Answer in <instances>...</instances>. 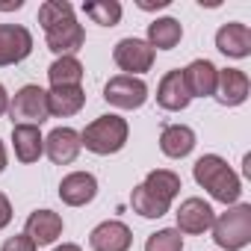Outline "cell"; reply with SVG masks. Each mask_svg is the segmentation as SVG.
Wrapping results in <instances>:
<instances>
[{"mask_svg": "<svg viewBox=\"0 0 251 251\" xmlns=\"http://www.w3.org/2000/svg\"><path fill=\"white\" fill-rule=\"evenodd\" d=\"M213 239L225 251H239L251 242V204H233L213 219Z\"/></svg>", "mask_w": 251, "mask_h": 251, "instance_id": "3", "label": "cell"}, {"mask_svg": "<svg viewBox=\"0 0 251 251\" xmlns=\"http://www.w3.org/2000/svg\"><path fill=\"white\" fill-rule=\"evenodd\" d=\"M248 92H251V83H248V77H245V71H239V68H225V71H219V77H216V100L222 103V106H239L245 98H248Z\"/></svg>", "mask_w": 251, "mask_h": 251, "instance_id": "9", "label": "cell"}, {"mask_svg": "<svg viewBox=\"0 0 251 251\" xmlns=\"http://www.w3.org/2000/svg\"><path fill=\"white\" fill-rule=\"evenodd\" d=\"M112 59L121 71H127V77L133 74H142V71H151L154 65V48L142 39H121L112 50Z\"/></svg>", "mask_w": 251, "mask_h": 251, "instance_id": "6", "label": "cell"}, {"mask_svg": "<svg viewBox=\"0 0 251 251\" xmlns=\"http://www.w3.org/2000/svg\"><path fill=\"white\" fill-rule=\"evenodd\" d=\"M183 36V27L177 18H157L154 24H148V45L157 48V50H172L177 48Z\"/></svg>", "mask_w": 251, "mask_h": 251, "instance_id": "21", "label": "cell"}, {"mask_svg": "<svg viewBox=\"0 0 251 251\" xmlns=\"http://www.w3.org/2000/svg\"><path fill=\"white\" fill-rule=\"evenodd\" d=\"M172 0H157V3H148V0H142L139 3V9H145V12H151V9H163V6H169Z\"/></svg>", "mask_w": 251, "mask_h": 251, "instance_id": "30", "label": "cell"}, {"mask_svg": "<svg viewBox=\"0 0 251 251\" xmlns=\"http://www.w3.org/2000/svg\"><path fill=\"white\" fill-rule=\"evenodd\" d=\"M83 12L100 27H115L121 21V3L115 0H92V3H83Z\"/></svg>", "mask_w": 251, "mask_h": 251, "instance_id": "25", "label": "cell"}, {"mask_svg": "<svg viewBox=\"0 0 251 251\" xmlns=\"http://www.w3.org/2000/svg\"><path fill=\"white\" fill-rule=\"evenodd\" d=\"M216 48L225 53V56H233V59H245L251 53V30L245 24H225L219 33H216Z\"/></svg>", "mask_w": 251, "mask_h": 251, "instance_id": "16", "label": "cell"}, {"mask_svg": "<svg viewBox=\"0 0 251 251\" xmlns=\"http://www.w3.org/2000/svg\"><path fill=\"white\" fill-rule=\"evenodd\" d=\"M53 251H83V248L74 245V242H65V245H59V248H53Z\"/></svg>", "mask_w": 251, "mask_h": 251, "instance_id": "32", "label": "cell"}, {"mask_svg": "<svg viewBox=\"0 0 251 251\" xmlns=\"http://www.w3.org/2000/svg\"><path fill=\"white\" fill-rule=\"evenodd\" d=\"M192 175H195V183L204 186L216 201H222V204H236L239 201V192H242L239 175L219 154H204L192 166Z\"/></svg>", "mask_w": 251, "mask_h": 251, "instance_id": "1", "label": "cell"}, {"mask_svg": "<svg viewBox=\"0 0 251 251\" xmlns=\"http://www.w3.org/2000/svg\"><path fill=\"white\" fill-rule=\"evenodd\" d=\"M103 98H106V103H112L118 109H139L148 100V86L139 77L118 74L103 86Z\"/></svg>", "mask_w": 251, "mask_h": 251, "instance_id": "5", "label": "cell"}, {"mask_svg": "<svg viewBox=\"0 0 251 251\" xmlns=\"http://www.w3.org/2000/svg\"><path fill=\"white\" fill-rule=\"evenodd\" d=\"M48 80L53 89H62V86H80L83 80V65L77 56H59L50 68H48Z\"/></svg>", "mask_w": 251, "mask_h": 251, "instance_id": "22", "label": "cell"}, {"mask_svg": "<svg viewBox=\"0 0 251 251\" xmlns=\"http://www.w3.org/2000/svg\"><path fill=\"white\" fill-rule=\"evenodd\" d=\"M213 207L204 198H186L177 210V230L180 233H204L213 227Z\"/></svg>", "mask_w": 251, "mask_h": 251, "instance_id": "10", "label": "cell"}, {"mask_svg": "<svg viewBox=\"0 0 251 251\" xmlns=\"http://www.w3.org/2000/svg\"><path fill=\"white\" fill-rule=\"evenodd\" d=\"M145 251H183V236L177 227H163L148 236Z\"/></svg>", "mask_w": 251, "mask_h": 251, "instance_id": "26", "label": "cell"}, {"mask_svg": "<svg viewBox=\"0 0 251 251\" xmlns=\"http://www.w3.org/2000/svg\"><path fill=\"white\" fill-rule=\"evenodd\" d=\"M65 15H74V6L68 0H48V3L39 6V24L42 27H50V24L62 21Z\"/></svg>", "mask_w": 251, "mask_h": 251, "instance_id": "27", "label": "cell"}, {"mask_svg": "<svg viewBox=\"0 0 251 251\" xmlns=\"http://www.w3.org/2000/svg\"><path fill=\"white\" fill-rule=\"evenodd\" d=\"M9 109V95H6V89L3 86H0V115H3Z\"/></svg>", "mask_w": 251, "mask_h": 251, "instance_id": "31", "label": "cell"}, {"mask_svg": "<svg viewBox=\"0 0 251 251\" xmlns=\"http://www.w3.org/2000/svg\"><path fill=\"white\" fill-rule=\"evenodd\" d=\"M45 39H48V48H50L53 53H59V56H71L74 50L83 48L86 33H83V27L77 24L74 15H65L62 21L45 27Z\"/></svg>", "mask_w": 251, "mask_h": 251, "instance_id": "7", "label": "cell"}, {"mask_svg": "<svg viewBox=\"0 0 251 251\" xmlns=\"http://www.w3.org/2000/svg\"><path fill=\"white\" fill-rule=\"evenodd\" d=\"M12 142H15V157L21 163H36L45 154V139H42L39 127H33V124H15Z\"/></svg>", "mask_w": 251, "mask_h": 251, "instance_id": "18", "label": "cell"}, {"mask_svg": "<svg viewBox=\"0 0 251 251\" xmlns=\"http://www.w3.org/2000/svg\"><path fill=\"white\" fill-rule=\"evenodd\" d=\"M145 186L154 192V195H160L163 201H175V195L180 192V177L175 175V172H166V169H157V172H148V177H145Z\"/></svg>", "mask_w": 251, "mask_h": 251, "instance_id": "24", "label": "cell"}, {"mask_svg": "<svg viewBox=\"0 0 251 251\" xmlns=\"http://www.w3.org/2000/svg\"><path fill=\"white\" fill-rule=\"evenodd\" d=\"M216 77H219V68L210 59H195L183 68V80L192 98H210L216 92Z\"/></svg>", "mask_w": 251, "mask_h": 251, "instance_id": "15", "label": "cell"}, {"mask_svg": "<svg viewBox=\"0 0 251 251\" xmlns=\"http://www.w3.org/2000/svg\"><path fill=\"white\" fill-rule=\"evenodd\" d=\"M83 142H80V133L71 130V127H56L48 139H45V154L56 163V166H68L77 160Z\"/></svg>", "mask_w": 251, "mask_h": 251, "instance_id": "13", "label": "cell"}, {"mask_svg": "<svg viewBox=\"0 0 251 251\" xmlns=\"http://www.w3.org/2000/svg\"><path fill=\"white\" fill-rule=\"evenodd\" d=\"M33 50V36L21 24H0V65H15Z\"/></svg>", "mask_w": 251, "mask_h": 251, "instance_id": "8", "label": "cell"}, {"mask_svg": "<svg viewBox=\"0 0 251 251\" xmlns=\"http://www.w3.org/2000/svg\"><path fill=\"white\" fill-rule=\"evenodd\" d=\"M86 103V92L80 86H62V89H53L48 92V109L50 115H59V118H68V115H77Z\"/></svg>", "mask_w": 251, "mask_h": 251, "instance_id": "20", "label": "cell"}, {"mask_svg": "<svg viewBox=\"0 0 251 251\" xmlns=\"http://www.w3.org/2000/svg\"><path fill=\"white\" fill-rule=\"evenodd\" d=\"M24 233H27L36 245H50V242L62 233V216L53 213V210H36V213H30Z\"/></svg>", "mask_w": 251, "mask_h": 251, "instance_id": "17", "label": "cell"}, {"mask_svg": "<svg viewBox=\"0 0 251 251\" xmlns=\"http://www.w3.org/2000/svg\"><path fill=\"white\" fill-rule=\"evenodd\" d=\"M36 248H39V245H36L27 233H18V236H9L0 251H36Z\"/></svg>", "mask_w": 251, "mask_h": 251, "instance_id": "28", "label": "cell"}, {"mask_svg": "<svg viewBox=\"0 0 251 251\" xmlns=\"http://www.w3.org/2000/svg\"><path fill=\"white\" fill-rule=\"evenodd\" d=\"M9 115L15 118V124H33V127H39L50 115L48 92L42 86H21L12 98V103H9Z\"/></svg>", "mask_w": 251, "mask_h": 251, "instance_id": "4", "label": "cell"}, {"mask_svg": "<svg viewBox=\"0 0 251 251\" xmlns=\"http://www.w3.org/2000/svg\"><path fill=\"white\" fill-rule=\"evenodd\" d=\"M6 169V148H3V142H0V172Z\"/></svg>", "mask_w": 251, "mask_h": 251, "instance_id": "33", "label": "cell"}, {"mask_svg": "<svg viewBox=\"0 0 251 251\" xmlns=\"http://www.w3.org/2000/svg\"><path fill=\"white\" fill-rule=\"evenodd\" d=\"M130 242H133V233L124 222H100L89 236V245L95 251H127Z\"/></svg>", "mask_w": 251, "mask_h": 251, "instance_id": "11", "label": "cell"}, {"mask_svg": "<svg viewBox=\"0 0 251 251\" xmlns=\"http://www.w3.org/2000/svg\"><path fill=\"white\" fill-rule=\"evenodd\" d=\"M9 222H12V204H9V198L3 192H0V230H3Z\"/></svg>", "mask_w": 251, "mask_h": 251, "instance_id": "29", "label": "cell"}, {"mask_svg": "<svg viewBox=\"0 0 251 251\" xmlns=\"http://www.w3.org/2000/svg\"><path fill=\"white\" fill-rule=\"evenodd\" d=\"M192 148H195V133L186 127V124H169V127H163V133H160V151L166 157L180 160Z\"/></svg>", "mask_w": 251, "mask_h": 251, "instance_id": "19", "label": "cell"}, {"mask_svg": "<svg viewBox=\"0 0 251 251\" xmlns=\"http://www.w3.org/2000/svg\"><path fill=\"white\" fill-rule=\"evenodd\" d=\"M80 142L86 145V151L92 154H115L124 148V142H127V121H124L121 115H100L95 118L92 124H86V130L80 133Z\"/></svg>", "mask_w": 251, "mask_h": 251, "instance_id": "2", "label": "cell"}, {"mask_svg": "<svg viewBox=\"0 0 251 251\" xmlns=\"http://www.w3.org/2000/svg\"><path fill=\"white\" fill-rule=\"evenodd\" d=\"M95 195H98V180H95V175H89V172H71V175H65L62 183H59V198H62L68 207H83V204H89Z\"/></svg>", "mask_w": 251, "mask_h": 251, "instance_id": "14", "label": "cell"}, {"mask_svg": "<svg viewBox=\"0 0 251 251\" xmlns=\"http://www.w3.org/2000/svg\"><path fill=\"white\" fill-rule=\"evenodd\" d=\"M189 100H192V95H189V89H186L183 71H180V68L169 71V74L160 80L157 103H160L163 109H169V112H180V109H186V106H189Z\"/></svg>", "mask_w": 251, "mask_h": 251, "instance_id": "12", "label": "cell"}, {"mask_svg": "<svg viewBox=\"0 0 251 251\" xmlns=\"http://www.w3.org/2000/svg\"><path fill=\"white\" fill-rule=\"evenodd\" d=\"M130 204H133V210L142 216V219H160V216H166L169 213V201H163L160 195H154L145 183H139L136 189H133V195H130Z\"/></svg>", "mask_w": 251, "mask_h": 251, "instance_id": "23", "label": "cell"}]
</instances>
